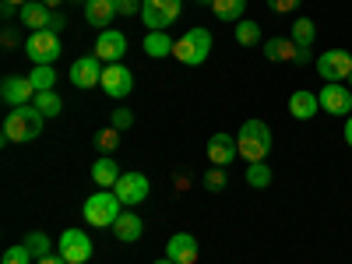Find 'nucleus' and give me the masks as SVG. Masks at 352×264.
Segmentation results:
<instances>
[{
  "instance_id": "f257e3e1",
  "label": "nucleus",
  "mask_w": 352,
  "mask_h": 264,
  "mask_svg": "<svg viewBox=\"0 0 352 264\" xmlns=\"http://www.w3.org/2000/svg\"><path fill=\"white\" fill-rule=\"evenodd\" d=\"M43 120L46 116L28 102V106H14L4 116V141L8 144H25V141H36L43 134Z\"/></svg>"
},
{
  "instance_id": "f03ea898",
  "label": "nucleus",
  "mask_w": 352,
  "mask_h": 264,
  "mask_svg": "<svg viewBox=\"0 0 352 264\" xmlns=\"http://www.w3.org/2000/svg\"><path fill=\"white\" fill-rule=\"evenodd\" d=\"M236 144H240V155H243L247 162H264V159L272 155L275 138H272V127L264 124V120H247V124L240 127Z\"/></svg>"
},
{
  "instance_id": "7ed1b4c3",
  "label": "nucleus",
  "mask_w": 352,
  "mask_h": 264,
  "mask_svg": "<svg viewBox=\"0 0 352 264\" xmlns=\"http://www.w3.org/2000/svg\"><path fill=\"white\" fill-rule=\"evenodd\" d=\"M120 212H124V204H120V197H116L113 190H96L81 204V219L88 226H96V229H106V226L113 229V222L120 219Z\"/></svg>"
},
{
  "instance_id": "20e7f679",
  "label": "nucleus",
  "mask_w": 352,
  "mask_h": 264,
  "mask_svg": "<svg viewBox=\"0 0 352 264\" xmlns=\"http://www.w3.org/2000/svg\"><path fill=\"white\" fill-rule=\"evenodd\" d=\"M208 53H212V32L208 28H190V32L184 39H176V46H173V56L187 67H201L208 60Z\"/></svg>"
},
{
  "instance_id": "39448f33",
  "label": "nucleus",
  "mask_w": 352,
  "mask_h": 264,
  "mask_svg": "<svg viewBox=\"0 0 352 264\" xmlns=\"http://www.w3.org/2000/svg\"><path fill=\"white\" fill-rule=\"evenodd\" d=\"M180 8H184V0H144L141 21L148 32H166V28L180 18Z\"/></svg>"
},
{
  "instance_id": "423d86ee",
  "label": "nucleus",
  "mask_w": 352,
  "mask_h": 264,
  "mask_svg": "<svg viewBox=\"0 0 352 264\" xmlns=\"http://www.w3.org/2000/svg\"><path fill=\"white\" fill-rule=\"evenodd\" d=\"M60 53H64V50H60V36H56V32H50V28H43V32H28V39H25V56H28L36 67H39V64H53Z\"/></svg>"
},
{
  "instance_id": "0eeeda50",
  "label": "nucleus",
  "mask_w": 352,
  "mask_h": 264,
  "mask_svg": "<svg viewBox=\"0 0 352 264\" xmlns=\"http://www.w3.org/2000/svg\"><path fill=\"white\" fill-rule=\"evenodd\" d=\"M56 254L67 264H88V257H92V240H88L85 229H64L60 240H56Z\"/></svg>"
},
{
  "instance_id": "6e6552de",
  "label": "nucleus",
  "mask_w": 352,
  "mask_h": 264,
  "mask_svg": "<svg viewBox=\"0 0 352 264\" xmlns=\"http://www.w3.org/2000/svg\"><path fill=\"white\" fill-rule=\"evenodd\" d=\"M317 99H320V109L328 116H352V88L342 85V81H324Z\"/></svg>"
},
{
  "instance_id": "1a4fd4ad",
  "label": "nucleus",
  "mask_w": 352,
  "mask_h": 264,
  "mask_svg": "<svg viewBox=\"0 0 352 264\" xmlns=\"http://www.w3.org/2000/svg\"><path fill=\"white\" fill-rule=\"evenodd\" d=\"M264 56H268L272 64H300V67L317 64L314 53L310 50H300L292 39H268V43H264Z\"/></svg>"
},
{
  "instance_id": "9d476101",
  "label": "nucleus",
  "mask_w": 352,
  "mask_h": 264,
  "mask_svg": "<svg viewBox=\"0 0 352 264\" xmlns=\"http://www.w3.org/2000/svg\"><path fill=\"white\" fill-rule=\"evenodd\" d=\"M99 88H102L109 99H127V96L134 92V71L124 67V64H106Z\"/></svg>"
},
{
  "instance_id": "9b49d317",
  "label": "nucleus",
  "mask_w": 352,
  "mask_h": 264,
  "mask_svg": "<svg viewBox=\"0 0 352 264\" xmlns=\"http://www.w3.org/2000/svg\"><path fill=\"white\" fill-rule=\"evenodd\" d=\"M317 74L324 81H345L352 74V53L349 50H324L317 56Z\"/></svg>"
},
{
  "instance_id": "f8f14e48",
  "label": "nucleus",
  "mask_w": 352,
  "mask_h": 264,
  "mask_svg": "<svg viewBox=\"0 0 352 264\" xmlns=\"http://www.w3.org/2000/svg\"><path fill=\"white\" fill-rule=\"evenodd\" d=\"M0 99H4L11 109L14 106H28V102H36V85L28 74H11L0 81Z\"/></svg>"
},
{
  "instance_id": "ddd939ff",
  "label": "nucleus",
  "mask_w": 352,
  "mask_h": 264,
  "mask_svg": "<svg viewBox=\"0 0 352 264\" xmlns=\"http://www.w3.org/2000/svg\"><path fill=\"white\" fill-rule=\"evenodd\" d=\"M152 184H148V176L144 173H124L120 180H116L113 194L120 197V204H127V208H134V204H141L144 197H148Z\"/></svg>"
},
{
  "instance_id": "4468645a",
  "label": "nucleus",
  "mask_w": 352,
  "mask_h": 264,
  "mask_svg": "<svg viewBox=\"0 0 352 264\" xmlns=\"http://www.w3.org/2000/svg\"><path fill=\"white\" fill-rule=\"evenodd\" d=\"M102 60L96 53H88V56H78V60L71 64V85L74 88H96L102 81Z\"/></svg>"
},
{
  "instance_id": "2eb2a0df",
  "label": "nucleus",
  "mask_w": 352,
  "mask_h": 264,
  "mask_svg": "<svg viewBox=\"0 0 352 264\" xmlns=\"http://www.w3.org/2000/svg\"><path fill=\"white\" fill-rule=\"evenodd\" d=\"M127 53V36L116 32V28H102L99 32V43H96V56L102 64H120Z\"/></svg>"
},
{
  "instance_id": "dca6fc26",
  "label": "nucleus",
  "mask_w": 352,
  "mask_h": 264,
  "mask_svg": "<svg viewBox=\"0 0 352 264\" xmlns=\"http://www.w3.org/2000/svg\"><path fill=\"white\" fill-rule=\"evenodd\" d=\"M236 155H240V144H236V138H232V134H212L208 138V162L212 166L226 169Z\"/></svg>"
},
{
  "instance_id": "f3484780",
  "label": "nucleus",
  "mask_w": 352,
  "mask_h": 264,
  "mask_svg": "<svg viewBox=\"0 0 352 264\" xmlns=\"http://www.w3.org/2000/svg\"><path fill=\"white\" fill-rule=\"evenodd\" d=\"M166 257L176 261V264H197V240L190 232H176L166 243Z\"/></svg>"
},
{
  "instance_id": "a211bd4d",
  "label": "nucleus",
  "mask_w": 352,
  "mask_h": 264,
  "mask_svg": "<svg viewBox=\"0 0 352 264\" xmlns=\"http://www.w3.org/2000/svg\"><path fill=\"white\" fill-rule=\"evenodd\" d=\"M317 113H320L317 92H307V88H300V92L289 96V116H292V120H314Z\"/></svg>"
},
{
  "instance_id": "6ab92c4d",
  "label": "nucleus",
  "mask_w": 352,
  "mask_h": 264,
  "mask_svg": "<svg viewBox=\"0 0 352 264\" xmlns=\"http://www.w3.org/2000/svg\"><path fill=\"white\" fill-rule=\"evenodd\" d=\"M113 236L120 240V243H138L144 236V222L134 215V208L131 212H120V219L113 222Z\"/></svg>"
},
{
  "instance_id": "aec40b11",
  "label": "nucleus",
  "mask_w": 352,
  "mask_h": 264,
  "mask_svg": "<svg viewBox=\"0 0 352 264\" xmlns=\"http://www.w3.org/2000/svg\"><path fill=\"white\" fill-rule=\"evenodd\" d=\"M116 14V0H85V21L92 28H106Z\"/></svg>"
},
{
  "instance_id": "412c9836",
  "label": "nucleus",
  "mask_w": 352,
  "mask_h": 264,
  "mask_svg": "<svg viewBox=\"0 0 352 264\" xmlns=\"http://www.w3.org/2000/svg\"><path fill=\"white\" fill-rule=\"evenodd\" d=\"M120 176H124V173H120V166L113 162V155H102V159L92 166V180H96V187H99V190H113Z\"/></svg>"
},
{
  "instance_id": "4be33fe9",
  "label": "nucleus",
  "mask_w": 352,
  "mask_h": 264,
  "mask_svg": "<svg viewBox=\"0 0 352 264\" xmlns=\"http://www.w3.org/2000/svg\"><path fill=\"white\" fill-rule=\"evenodd\" d=\"M50 14H53V11L43 4V0H32V4H25V8H21L18 18H21V25L28 28V32H43V28L50 25Z\"/></svg>"
},
{
  "instance_id": "5701e85b",
  "label": "nucleus",
  "mask_w": 352,
  "mask_h": 264,
  "mask_svg": "<svg viewBox=\"0 0 352 264\" xmlns=\"http://www.w3.org/2000/svg\"><path fill=\"white\" fill-rule=\"evenodd\" d=\"M292 43H296L300 50H310L314 46V39H317V25L303 14V18H296V21H292V36H289Z\"/></svg>"
},
{
  "instance_id": "b1692460",
  "label": "nucleus",
  "mask_w": 352,
  "mask_h": 264,
  "mask_svg": "<svg viewBox=\"0 0 352 264\" xmlns=\"http://www.w3.org/2000/svg\"><path fill=\"white\" fill-rule=\"evenodd\" d=\"M144 53H148V56H155V60H159V56H173V39H169V32H148V36H144Z\"/></svg>"
},
{
  "instance_id": "393cba45",
  "label": "nucleus",
  "mask_w": 352,
  "mask_h": 264,
  "mask_svg": "<svg viewBox=\"0 0 352 264\" xmlns=\"http://www.w3.org/2000/svg\"><path fill=\"white\" fill-rule=\"evenodd\" d=\"M212 11H215L222 21H243V18H247V0H215Z\"/></svg>"
},
{
  "instance_id": "a878e982",
  "label": "nucleus",
  "mask_w": 352,
  "mask_h": 264,
  "mask_svg": "<svg viewBox=\"0 0 352 264\" xmlns=\"http://www.w3.org/2000/svg\"><path fill=\"white\" fill-rule=\"evenodd\" d=\"M272 166L268 162H250L247 166V187H254V190H264V187H272Z\"/></svg>"
},
{
  "instance_id": "bb28decb",
  "label": "nucleus",
  "mask_w": 352,
  "mask_h": 264,
  "mask_svg": "<svg viewBox=\"0 0 352 264\" xmlns=\"http://www.w3.org/2000/svg\"><path fill=\"white\" fill-rule=\"evenodd\" d=\"M21 243L28 247V254H32L36 261H43V257H50V254H53V243H50L46 232H28V236H25Z\"/></svg>"
},
{
  "instance_id": "cd10ccee",
  "label": "nucleus",
  "mask_w": 352,
  "mask_h": 264,
  "mask_svg": "<svg viewBox=\"0 0 352 264\" xmlns=\"http://www.w3.org/2000/svg\"><path fill=\"white\" fill-rule=\"evenodd\" d=\"M32 85H36V92H53V85H56V71H53V64H39V67H32Z\"/></svg>"
},
{
  "instance_id": "c85d7f7f",
  "label": "nucleus",
  "mask_w": 352,
  "mask_h": 264,
  "mask_svg": "<svg viewBox=\"0 0 352 264\" xmlns=\"http://www.w3.org/2000/svg\"><path fill=\"white\" fill-rule=\"evenodd\" d=\"M43 116H56V113H60L64 109V99L60 96H56V92H36V102H32Z\"/></svg>"
},
{
  "instance_id": "c756f323",
  "label": "nucleus",
  "mask_w": 352,
  "mask_h": 264,
  "mask_svg": "<svg viewBox=\"0 0 352 264\" xmlns=\"http://www.w3.org/2000/svg\"><path fill=\"white\" fill-rule=\"evenodd\" d=\"M236 43L240 46H257L261 43V25L257 21H236Z\"/></svg>"
},
{
  "instance_id": "7c9ffc66",
  "label": "nucleus",
  "mask_w": 352,
  "mask_h": 264,
  "mask_svg": "<svg viewBox=\"0 0 352 264\" xmlns=\"http://www.w3.org/2000/svg\"><path fill=\"white\" fill-rule=\"evenodd\" d=\"M96 148H99L102 155H113L116 148H120V131H116V127L99 131V134H96Z\"/></svg>"
},
{
  "instance_id": "2f4dec72",
  "label": "nucleus",
  "mask_w": 352,
  "mask_h": 264,
  "mask_svg": "<svg viewBox=\"0 0 352 264\" xmlns=\"http://www.w3.org/2000/svg\"><path fill=\"white\" fill-rule=\"evenodd\" d=\"M36 257L28 254V247L25 243H18V247H8L4 250V257H0V264H32Z\"/></svg>"
},
{
  "instance_id": "473e14b6",
  "label": "nucleus",
  "mask_w": 352,
  "mask_h": 264,
  "mask_svg": "<svg viewBox=\"0 0 352 264\" xmlns=\"http://www.w3.org/2000/svg\"><path fill=\"white\" fill-rule=\"evenodd\" d=\"M204 187H208L212 194H219V190H226V169H219V166H212L208 173H204Z\"/></svg>"
},
{
  "instance_id": "72a5a7b5",
  "label": "nucleus",
  "mask_w": 352,
  "mask_h": 264,
  "mask_svg": "<svg viewBox=\"0 0 352 264\" xmlns=\"http://www.w3.org/2000/svg\"><path fill=\"white\" fill-rule=\"evenodd\" d=\"M113 127L120 131V134L131 131V127H134V113H131L127 106H116V109H113Z\"/></svg>"
},
{
  "instance_id": "f704fd0d",
  "label": "nucleus",
  "mask_w": 352,
  "mask_h": 264,
  "mask_svg": "<svg viewBox=\"0 0 352 264\" xmlns=\"http://www.w3.org/2000/svg\"><path fill=\"white\" fill-rule=\"evenodd\" d=\"M264 4H268V11H275V14H292V11H300L303 0H264Z\"/></svg>"
},
{
  "instance_id": "c9c22d12",
  "label": "nucleus",
  "mask_w": 352,
  "mask_h": 264,
  "mask_svg": "<svg viewBox=\"0 0 352 264\" xmlns=\"http://www.w3.org/2000/svg\"><path fill=\"white\" fill-rule=\"evenodd\" d=\"M141 8H144V0H116L120 14H141Z\"/></svg>"
},
{
  "instance_id": "e433bc0d",
  "label": "nucleus",
  "mask_w": 352,
  "mask_h": 264,
  "mask_svg": "<svg viewBox=\"0 0 352 264\" xmlns=\"http://www.w3.org/2000/svg\"><path fill=\"white\" fill-rule=\"evenodd\" d=\"M46 28H50V32H56V36H60L64 28H67V18H64L60 11H53V14H50V25H46Z\"/></svg>"
},
{
  "instance_id": "4c0bfd02",
  "label": "nucleus",
  "mask_w": 352,
  "mask_h": 264,
  "mask_svg": "<svg viewBox=\"0 0 352 264\" xmlns=\"http://www.w3.org/2000/svg\"><path fill=\"white\" fill-rule=\"evenodd\" d=\"M0 43H4L8 50H11V46H18V28H14V21H8V25H4V36H0Z\"/></svg>"
},
{
  "instance_id": "58836bf2",
  "label": "nucleus",
  "mask_w": 352,
  "mask_h": 264,
  "mask_svg": "<svg viewBox=\"0 0 352 264\" xmlns=\"http://www.w3.org/2000/svg\"><path fill=\"white\" fill-rule=\"evenodd\" d=\"M14 14H21V11H18L14 4H8V0H0V18H4V21H11Z\"/></svg>"
},
{
  "instance_id": "ea45409f",
  "label": "nucleus",
  "mask_w": 352,
  "mask_h": 264,
  "mask_svg": "<svg viewBox=\"0 0 352 264\" xmlns=\"http://www.w3.org/2000/svg\"><path fill=\"white\" fill-rule=\"evenodd\" d=\"M36 264H67L60 254H50V257H43V261H36Z\"/></svg>"
},
{
  "instance_id": "a19ab883",
  "label": "nucleus",
  "mask_w": 352,
  "mask_h": 264,
  "mask_svg": "<svg viewBox=\"0 0 352 264\" xmlns=\"http://www.w3.org/2000/svg\"><path fill=\"white\" fill-rule=\"evenodd\" d=\"M345 144L352 148V116H345Z\"/></svg>"
},
{
  "instance_id": "79ce46f5",
  "label": "nucleus",
  "mask_w": 352,
  "mask_h": 264,
  "mask_svg": "<svg viewBox=\"0 0 352 264\" xmlns=\"http://www.w3.org/2000/svg\"><path fill=\"white\" fill-rule=\"evenodd\" d=\"M8 4H14V8H18V11H21V8H25V4H32V0H8Z\"/></svg>"
},
{
  "instance_id": "37998d69",
  "label": "nucleus",
  "mask_w": 352,
  "mask_h": 264,
  "mask_svg": "<svg viewBox=\"0 0 352 264\" xmlns=\"http://www.w3.org/2000/svg\"><path fill=\"white\" fill-rule=\"evenodd\" d=\"M43 4H46L50 11H56V8H60V0H43Z\"/></svg>"
},
{
  "instance_id": "c03bdc74",
  "label": "nucleus",
  "mask_w": 352,
  "mask_h": 264,
  "mask_svg": "<svg viewBox=\"0 0 352 264\" xmlns=\"http://www.w3.org/2000/svg\"><path fill=\"white\" fill-rule=\"evenodd\" d=\"M197 4H201V8H212V4H215V0H197Z\"/></svg>"
},
{
  "instance_id": "a18cd8bd",
  "label": "nucleus",
  "mask_w": 352,
  "mask_h": 264,
  "mask_svg": "<svg viewBox=\"0 0 352 264\" xmlns=\"http://www.w3.org/2000/svg\"><path fill=\"white\" fill-rule=\"evenodd\" d=\"M155 264H176V261H169V257H159V261H155Z\"/></svg>"
},
{
  "instance_id": "49530a36",
  "label": "nucleus",
  "mask_w": 352,
  "mask_h": 264,
  "mask_svg": "<svg viewBox=\"0 0 352 264\" xmlns=\"http://www.w3.org/2000/svg\"><path fill=\"white\" fill-rule=\"evenodd\" d=\"M345 85H349V88H352V74H349V78H345Z\"/></svg>"
}]
</instances>
